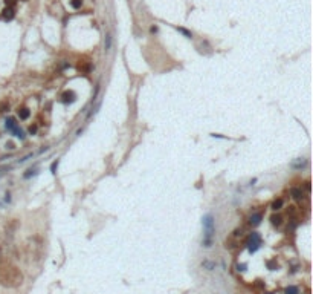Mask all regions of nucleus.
I'll use <instances>...</instances> for the list:
<instances>
[{
  "mask_svg": "<svg viewBox=\"0 0 313 294\" xmlns=\"http://www.w3.org/2000/svg\"><path fill=\"white\" fill-rule=\"evenodd\" d=\"M270 222H272L273 227H280L281 222H283V218H281L280 215H272V216H270Z\"/></svg>",
  "mask_w": 313,
  "mask_h": 294,
  "instance_id": "obj_9",
  "label": "nucleus"
},
{
  "mask_svg": "<svg viewBox=\"0 0 313 294\" xmlns=\"http://www.w3.org/2000/svg\"><path fill=\"white\" fill-rule=\"evenodd\" d=\"M283 205H284V201H283L281 198H278V199H275V201L272 202L270 209H272L273 212H276V210H281V209H283Z\"/></svg>",
  "mask_w": 313,
  "mask_h": 294,
  "instance_id": "obj_7",
  "label": "nucleus"
},
{
  "mask_svg": "<svg viewBox=\"0 0 313 294\" xmlns=\"http://www.w3.org/2000/svg\"><path fill=\"white\" fill-rule=\"evenodd\" d=\"M310 188H311V185H310V181H307V182H305V190H307V191H310Z\"/></svg>",
  "mask_w": 313,
  "mask_h": 294,
  "instance_id": "obj_22",
  "label": "nucleus"
},
{
  "mask_svg": "<svg viewBox=\"0 0 313 294\" xmlns=\"http://www.w3.org/2000/svg\"><path fill=\"white\" fill-rule=\"evenodd\" d=\"M29 115H31V112H29L28 109H20V111H19V117H20V120H28Z\"/></svg>",
  "mask_w": 313,
  "mask_h": 294,
  "instance_id": "obj_11",
  "label": "nucleus"
},
{
  "mask_svg": "<svg viewBox=\"0 0 313 294\" xmlns=\"http://www.w3.org/2000/svg\"><path fill=\"white\" fill-rule=\"evenodd\" d=\"M305 164V161H296V162H293V167H302Z\"/></svg>",
  "mask_w": 313,
  "mask_h": 294,
  "instance_id": "obj_20",
  "label": "nucleus"
},
{
  "mask_svg": "<svg viewBox=\"0 0 313 294\" xmlns=\"http://www.w3.org/2000/svg\"><path fill=\"white\" fill-rule=\"evenodd\" d=\"M57 167H58V159H57V161H54V162H52V165H51V173H52V175H55V173H57Z\"/></svg>",
  "mask_w": 313,
  "mask_h": 294,
  "instance_id": "obj_17",
  "label": "nucleus"
},
{
  "mask_svg": "<svg viewBox=\"0 0 313 294\" xmlns=\"http://www.w3.org/2000/svg\"><path fill=\"white\" fill-rule=\"evenodd\" d=\"M2 19L3 20H12L14 19V8L12 6H6L3 11H2Z\"/></svg>",
  "mask_w": 313,
  "mask_h": 294,
  "instance_id": "obj_3",
  "label": "nucleus"
},
{
  "mask_svg": "<svg viewBox=\"0 0 313 294\" xmlns=\"http://www.w3.org/2000/svg\"><path fill=\"white\" fill-rule=\"evenodd\" d=\"M35 173H37V172L31 169V170H28V173H25V178L28 179V178H31V176H32V175H35Z\"/></svg>",
  "mask_w": 313,
  "mask_h": 294,
  "instance_id": "obj_18",
  "label": "nucleus"
},
{
  "mask_svg": "<svg viewBox=\"0 0 313 294\" xmlns=\"http://www.w3.org/2000/svg\"><path fill=\"white\" fill-rule=\"evenodd\" d=\"M290 194H292V198L293 199H296V201H301L302 199V190H301V187H292L290 188Z\"/></svg>",
  "mask_w": 313,
  "mask_h": 294,
  "instance_id": "obj_5",
  "label": "nucleus"
},
{
  "mask_svg": "<svg viewBox=\"0 0 313 294\" xmlns=\"http://www.w3.org/2000/svg\"><path fill=\"white\" fill-rule=\"evenodd\" d=\"M299 291H298V288L296 286H287L286 289H284V294H298Z\"/></svg>",
  "mask_w": 313,
  "mask_h": 294,
  "instance_id": "obj_16",
  "label": "nucleus"
},
{
  "mask_svg": "<svg viewBox=\"0 0 313 294\" xmlns=\"http://www.w3.org/2000/svg\"><path fill=\"white\" fill-rule=\"evenodd\" d=\"M6 147H8V149H14V144H12V143H8Z\"/></svg>",
  "mask_w": 313,
  "mask_h": 294,
  "instance_id": "obj_24",
  "label": "nucleus"
},
{
  "mask_svg": "<svg viewBox=\"0 0 313 294\" xmlns=\"http://www.w3.org/2000/svg\"><path fill=\"white\" fill-rule=\"evenodd\" d=\"M37 129H38V127H37L35 124H34V126H31V127H29V133H31V135H34V133H37Z\"/></svg>",
  "mask_w": 313,
  "mask_h": 294,
  "instance_id": "obj_19",
  "label": "nucleus"
},
{
  "mask_svg": "<svg viewBox=\"0 0 313 294\" xmlns=\"http://www.w3.org/2000/svg\"><path fill=\"white\" fill-rule=\"evenodd\" d=\"M246 245H248V250H249L251 253H255V251L260 248V245H261V238H260V234H258V233H251L249 238H248V241H246Z\"/></svg>",
  "mask_w": 313,
  "mask_h": 294,
  "instance_id": "obj_2",
  "label": "nucleus"
},
{
  "mask_svg": "<svg viewBox=\"0 0 313 294\" xmlns=\"http://www.w3.org/2000/svg\"><path fill=\"white\" fill-rule=\"evenodd\" d=\"M237 268H238V270H240V271H243V270H244V268H246V265H237Z\"/></svg>",
  "mask_w": 313,
  "mask_h": 294,
  "instance_id": "obj_23",
  "label": "nucleus"
},
{
  "mask_svg": "<svg viewBox=\"0 0 313 294\" xmlns=\"http://www.w3.org/2000/svg\"><path fill=\"white\" fill-rule=\"evenodd\" d=\"M12 133H14V135H16L17 138H20V140H25V133H23V130H22V129H19V126H17V127H16V129L12 130Z\"/></svg>",
  "mask_w": 313,
  "mask_h": 294,
  "instance_id": "obj_13",
  "label": "nucleus"
},
{
  "mask_svg": "<svg viewBox=\"0 0 313 294\" xmlns=\"http://www.w3.org/2000/svg\"><path fill=\"white\" fill-rule=\"evenodd\" d=\"M81 5H83V0H70V6L73 9H79Z\"/></svg>",
  "mask_w": 313,
  "mask_h": 294,
  "instance_id": "obj_15",
  "label": "nucleus"
},
{
  "mask_svg": "<svg viewBox=\"0 0 313 294\" xmlns=\"http://www.w3.org/2000/svg\"><path fill=\"white\" fill-rule=\"evenodd\" d=\"M63 103L64 104H67V103H73L75 101V98H76V95H75V92H72V90H67V92H64L63 93Z\"/></svg>",
  "mask_w": 313,
  "mask_h": 294,
  "instance_id": "obj_4",
  "label": "nucleus"
},
{
  "mask_svg": "<svg viewBox=\"0 0 313 294\" xmlns=\"http://www.w3.org/2000/svg\"><path fill=\"white\" fill-rule=\"evenodd\" d=\"M150 31H151L153 34H156V32H157V26H156V25H153V26L150 28Z\"/></svg>",
  "mask_w": 313,
  "mask_h": 294,
  "instance_id": "obj_21",
  "label": "nucleus"
},
{
  "mask_svg": "<svg viewBox=\"0 0 313 294\" xmlns=\"http://www.w3.org/2000/svg\"><path fill=\"white\" fill-rule=\"evenodd\" d=\"M267 294H273V292H267Z\"/></svg>",
  "mask_w": 313,
  "mask_h": 294,
  "instance_id": "obj_25",
  "label": "nucleus"
},
{
  "mask_svg": "<svg viewBox=\"0 0 313 294\" xmlns=\"http://www.w3.org/2000/svg\"><path fill=\"white\" fill-rule=\"evenodd\" d=\"M110 46H112V35L107 34V35H106V42H104V48H106V51H109Z\"/></svg>",
  "mask_w": 313,
  "mask_h": 294,
  "instance_id": "obj_14",
  "label": "nucleus"
},
{
  "mask_svg": "<svg viewBox=\"0 0 313 294\" xmlns=\"http://www.w3.org/2000/svg\"><path fill=\"white\" fill-rule=\"evenodd\" d=\"M177 31H179L180 34H183V35H185L186 38H191V37H192V34H191V32H189L188 29H185V28H182V26H177Z\"/></svg>",
  "mask_w": 313,
  "mask_h": 294,
  "instance_id": "obj_12",
  "label": "nucleus"
},
{
  "mask_svg": "<svg viewBox=\"0 0 313 294\" xmlns=\"http://www.w3.org/2000/svg\"><path fill=\"white\" fill-rule=\"evenodd\" d=\"M203 224V228H205V236H203V241H202V245L209 248L214 242V231H216V227H214V218L213 215H206L202 221Z\"/></svg>",
  "mask_w": 313,
  "mask_h": 294,
  "instance_id": "obj_1",
  "label": "nucleus"
},
{
  "mask_svg": "<svg viewBox=\"0 0 313 294\" xmlns=\"http://www.w3.org/2000/svg\"><path fill=\"white\" fill-rule=\"evenodd\" d=\"M261 219H263V215H261V213H254V215L249 218V224L255 227V225H258V224L261 222Z\"/></svg>",
  "mask_w": 313,
  "mask_h": 294,
  "instance_id": "obj_6",
  "label": "nucleus"
},
{
  "mask_svg": "<svg viewBox=\"0 0 313 294\" xmlns=\"http://www.w3.org/2000/svg\"><path fill=\"white\" fill-rule=\"evenodd\" d=\"M202 267L205 268V270H208V271H213V270H216V262H211V260H203L202 262Z\"/></svg>",
  "mask_w": 313,
  "mask_h": 294,
  "instance_id": "obj_8",
  "label": "nucleus"
},
{
  "mask_svg": "<svg viewBox=\"0 0 313 294\" xmlns=\"http://www.w3.org/2000/svg\"><path fill=\"white\" fill-rule=\"evenodd\" d=\"M16 127H17V123H16V118H8V120H6V129L12 132V130H14Z\"/></svg>",
  "mask_w": 313,
  "mask_h": 294,
  "instance_id": "obj_10",
  "label": "nucleus"
}]
</instances>
